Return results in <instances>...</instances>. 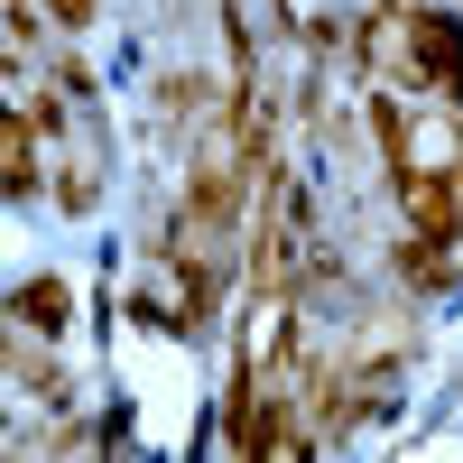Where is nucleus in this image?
<instances>
[{
	"label": "nucleus",
	"mask_w": 463,
	"mask_h": 463,
	"mask_svg": "<svg viewBox=\"0 0 463 463\" xmlns=\"http://www.w3.org/2000/svg\"><path fill=\"white\" fill-rule=\"evenodd\" d=\"M371 56L399 74V84L436 93L445 111H463V19L454 10H427V0H390L371 19Z\"/></svg>",
	"instance_id": "nucleus-1"
},
{
	"label": "nucleus",
	"mask_w": 463,
	"mask_h": 463,
	"mask_svg": "<svg viewBox=\"0 0 463 463\" xmlns=\"http://www.w3.org/2000/svg\"><path fill=\"white\" fill-rule=\"evenodd\" d=\"M399 213H408L417 250H454V232H463V158L454 167H408L399 176Z\"/></svg>",
	"instance_id": "nucleus-3"
},
{
	"label": "nucleus",
	"mask_w": 463,
	"mask_h": 463,
	"mask_svg": "<svg viewBox=\"0 0 463 463\" xmlns=\"http://www.w3.org/2000/svg\"><path fill=\"white\" fill-rule=\"evenodd\" d=\"M316 260V213H306V185L297 176H269L260 195V241H250V306H279L297 297V269Z\"/></svg>",
	"instance_id": "nucleus-2"
},
{
	"label": "nucleus",
	"mask_w": 463,
	"mask_h": 463,
	"mask_svg": "<svg viewBox=\"0 0 463 463\" xmlns=\"http://www.w3.org/2000/svg\"><path fill=\"white\" fill-rule=\"evenodd\" d=\"M10 316L37 325V334H56V325H65V288H56V279H28V288L10 297Z\"/></svg>",
	"instance_id": "nucleus-4"
},
{
	"label": "nucleus",
	"mask_w": 463,
	"mask_h": 463,
	"mask_svg": "<svg viewBox=\"0 0 463 463\" xmlns=\"http://www.w3.org/2000/svg\"><path fill=\"white\" fill-rule=\"evenodd\" d=\"M47 10H56L65 28H84V19H93V0H47Z\"/></svg>",
	"instance_id": "nucleus-6"
},
{
	"label": "nucleus",
	"mask_w": 463,
	"mask_h": 463,
	"mask_svg": "<svg viewBox=\"0 0 463 463\" xmlns=\"http://www.w3.org/2000/svg\"><path fill=\"white\" fill-rule=\"evenodd\" d=\"M0 139H10V195H28V185H37V148H28V111H10V130H0Z\"/></svg>",
	"instance_id": "nucleus-5"
}]
</instances>
